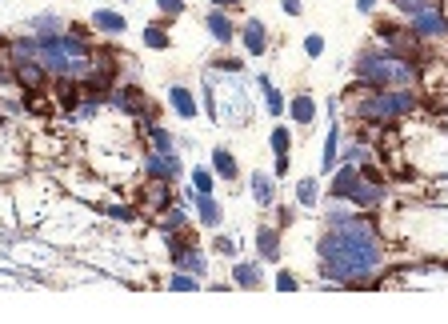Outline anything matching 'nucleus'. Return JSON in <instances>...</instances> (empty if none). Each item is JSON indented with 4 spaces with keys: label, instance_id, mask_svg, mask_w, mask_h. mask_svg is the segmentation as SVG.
<instances>
[{
    "label": "nucleus",
    "instance_id": "f257e3e1",
    "mask_svg": "<svg viewBox=\"0 0 448 324\" xmlns=\"http://www.w3.org/2000/svg\"><path fill=\"white\" fill-rule=\"evenodd\" d=\"M316 248H320V276L340 284L365 280L372 268L385 264V244H380L372 221H357V216H348L345 224H332Z\"/></svg>",
    "mask_w": 448,
    "mask_h": 324
},
{
    "label": "nucleus",
    "instance_id": "c756f323",
    "mask_svg": "<svg viewBox=\"0 0 448 324\" xmlns=\"http://www.w3.org/2000/svg\"><path fill=\"white\" fill-rule=\"evenodd\" d=\"M400 12H408V16H417V12H424V9H432V0H392Z\"/></svg>",
    "mask_w": 448,
    "mask_h": 324
},
{
    "label": "nucleus",
    "instance_id": "f03ea898",
    "mask_svg": "<svg viewBox=\"0 0 448 324\" xmlns=\"http://www.w3.org/2000/svg\"><path fill=\"white\" fill-rule=\"evenodd\" d=\"M417 61H404L397 52H360L357 56V76L360 84L372 88H412L417 84Z\"/></svg>",
    "mask_w": 448,
    "mask_h": 324
},
{
    "label": "nucleus",
    "instance_id": "a211bd4d",
    "mask_svg": "<svg viewBox=\"0 0 448 324\" xmlns=\"http://www.w3.org/2000/svg\"><path fill=\"white\" fill-rule=\"evenodd\" d=\"M316 116V101L308 96V92H300V96H292V121L296 124H312Z\"/></svg>",
    "mask_w": 448,
    "mask_h": 324
},
{
    "label": "nucleus",
    "instance_id": "473e14b6",
    "mask_svg": "<svg viewBox=\"0 0 448 324\" xmlns=\"http://www.w3.org/2000/svg\"><path fill=\"white\" fill-rule=\"evenodd\" d=\"M156 9H161L164 16H180V12H184V0H156Z\"/></svg>",
    "mask_w": 448,
    "mask_h": 324
},
{
    "label": "nucleus",
    "instance_id": "72a5a7b5",
    "mask_svg": "<svg viewBox=\"0 0 448 324\" xmlns=\"http://www.w3.org/2000/svg\"><path fill=\"white\" fill-rule=\"evenodd\" d=\"M108 216H112V221H133V216H136V208H128V204H112V208H108Z\"/></svg>",
    "mask_w": 448,
    "mask_h": 324
},
{
    "label": "nucleus",
    "instance_id": "aec40b11",
    "mask_svg": "<svg viewBox=\"0 0 448 324\" xmlns=\"http://www.w3.org/2000/svg\"><path fill=\"white\" fill-rule=\"evenodd\" d=\"M213 168L224 176V181H236V161H233V152H228V148H216L213 152Z\"/></svg>",
    "mask_w": 448,
    "mask_h": 324
},
{
    "label": "nucleus",
    "instance_id": "cd10ccee",
    "mask_svg": "<svg viewBox=\"0 0 448 324\" xmlns=\"http://www.w3.org/2000/svg\"><path fill=\"white\" fill-rule=\"evenodd\" d=\"M148 136H153V144H156V152H173V136L161 128V124H148Z\"/></svg>",
    "mask_w": 448,
    "mask_h": 324
},
{
    "label": "nucleus",
    "instance_id": "423d86ee",
    "mask_svg": "<svg viewBox=\"0 0 448 324\" xmlns=\"http://www.w3.org/2000/svg\"><path fill=\"white\" fill-rule=\"evenodd\" d=\"M360 181H365V176H360L357 164H345V168L336 173L332 188H328V196H332V201H352V193H357V184H360Z\"/></svg>",
    "mask_w": 448,
    "mask_h": 324
},
{
    "label": "nucleus",
    "instance_id": "f8f14e48",
    "mask_svg": "<svg viewBox=\"0 0 448 324\" xmlns=\"http://www.w3.org/2000/svg\"><path fill=\"white\" fill-rule=\"evenodd\" d=\"M208 32H213V41H220V44H228L236 36V29H233V21H228V12L224 9L208 12Z\"/></svg>",
    "mask_w": 448,
    "mask_h": 324
},
{
    "label": "nucleus",
    "instance_id": "bb28decb",
    "mask_svg": "<svg viewBox=\"0 0 448 324\" xmlns=\"http://www.w3.org/2000/svg\"><path fill=\"white\" fill-rule=\"evenodd\" d=\"M144 44H148V49H168V32L148 24V29H144Z\"/></svg>",
    "mask_w": 448,
    "mask_h": 324
},
{
    "label": "nucleus",
    "instance_id": "5701e85b",
    "mask_svg": "<svg viewBox=\"0 0 448 324\" xmlns=\"http://www.w3.org/2000/svg\"><path fill=\"white\" fill-rule=\"evenodd\" d=\"M32 29H36V36H56V32H64V24L52 16V12H44V16H36L32 21Z\"/></svg>",
    "mask_w": 448,
    "mask_h": 324
},
{
    "label": "nucleus",
    "instance_id": "1a4fd4ad",
    "mask_svg": "<svg viewBox=\"0 0 448 324\" xmlns=\"http://www.w3.org/2000/svg\"><path fill=\"white\" fill-rule=\"evenodd\" d=\"M12 76L21 81V88H44V64L41 61H21V64H12Z\"/></svg>",
    "mask_w": 448,
    "mask_h": 324
},
{
    "label": "nucleus",
    "instance_id": "0eeeda50",
    "mask_svg": "<svg viewBox=\"0 0 448 324\" xmlns=\"http://www.w3.org/2000/svg\"><path fill=\"white\" fill-rule=\"evenodd\" d=\"M148 176L153 181H176L180 176V156L176 152H153L148 156Z\"/></svg>",
    "mask_w": 448,
    "mask_h": 324
},
{
    "label": "nucleus",
    "instance_id": "412c9836",
    "mask_svg": "<svg viewBox=\"0 0 448 324\" xmlns=\"http://www.w3.org/2000/svg\"><path fill=\"white\" fill-rule=\"evenodd\" d=\"M256 84H260V92H265L268 112H273V116H280V112H285V96H280V92L273 88V81H268V76H256Z\"/></svg>",
    "mask_w": 448,
    "mask_h": 324
},
{
    "label": "nucleus",
    "instance_id": "4be33fe9",
    "mask_svg": "<svg viewBox=\"0 0 448 324\" xmlns=\"http://www.w3.org/2000/svg\"><path fill=\"white\" fill-rule=\"evenodd\" d=\"M236 284H240V288H256V284H260V268H256V264H236Z\"/></svg>",
    "mask_w": 448,
    "mask_h": 324
},
{
    "label": "nucleus",
    "instance_id": "9b49d317",
    "mask_svg": "<svg viewBox=\"0 0 448 324\" xmlns=\"http://www.w3.org/2000/svg\"><path fill=\"white\" fill-rule=\"evenodd\" d=\"M256 248H260L265 260H280V233L268 228V224H260V228H256Z\"/></svg>",
    "mask_w": 448,
    "mask_h": 324
},
{
    "label": "nucleus",
    "instance_id": "4468645a",
    "mask_svg": "<svg viewBox=\"0 0 448 324\" xmlns=\"http://www.w3.org/2000/svg\"><path fill=\"white\" fill-rule=\"evenodd\" d=\"M240 36H245V49L253 52V56H260V52L268 49V32H265V24H260V21H248Z\"/></svg>",
    "mask_w": 448,
    "mask_h": 324
},
{
    "label": "nucleus",
    "instance_id": "9d476101",
    "mask_svg": "<svg viewBox=\"0 0 448 324\" xmlns=\"http://www.w3.org/2000/svg\"><path fill=\"white\" fill-rule=\"evenodd\" d=\"M92 29L108 32V36H121V32L128 29V21H124L121 12H112V9H96V12H92Z\"/></svg>",
    "mask_w": 448,
    "mask_h": 324
},
{
    "label": "nucleus",
    "instance_id": "2eb2a0df",
    "mask_svg": "<svg viewBox=\"0 0 448 324\" xmlns=\"http://www.w3.org/2000/svg\"><path fill=\"white\" fill-rule=\"evenodd\" d=\"M168 101H173V108L180 112L184 121H193L196 116V101H193V92L184 88V84H173V88H168Z\"/></svg>",
    "mask_w": 448,
    "mask_h": 324
},
{
    "label": "nucleus",
    "instance_id": "393cba45",
    "mask_svg": "<svg viewBox=\"0 0 448 324\" xmlns=\"http://www.w3.org/2000/svg\"><path fill=\"white\" fill-rule=\"evenodd\" d=\"M168 288H173V293H196V288H200V280H196V276H188V273H176L173 280H168Z\"/></svg>",
    "mask_w": 448,
    "mask_h": 324
},
{
    "label": "nucleus",
    "instance_id": "7ed1b4c3",
    "mask_svg": "<svg viewBox=\"0 0 448 324\" xmlns=\"http://www.w3.org/2000/svg\"><path fill=\"white\" fill-rule=\"evenodd\" d=\"M365 88L368 92L352 104L360 121L392 124V121H400V116H408V112L417 108V96H412L408 88H372V84H365Z\"/></svg>",
    "mask_w": 448,
    "mask_h": 324
},
{
    "label": "nucleus",
    "instance_id": "c9c22d12",
    "mask_svg": "<svg viewBox=\"0 0 448 324\" xmlns=\"http://www.w3.org/2000/svg\"><path fill=\"white\" fill-rule=\"evenodd\" d=\"M305 52H308V56H320V52H325V41H320V36L312 32V36L305 41Z\"/></svg>",
    "mask_w": 448,
    "mask_h": 324
},
{
    "label": "nucleus",
    "instance_id": "4c0bfd02",
    "mask_svg": "<svg viewBox=\"0 0 448 324\" xmlns=\"http://www.w3.org/2000/svg\"><path fill=\"white\" fill-rule=\"evenodd\" d=\"M216 253L233 256V253H236V241H228V236H216Z\"/></svg>",
    "mask_w": 448,
    "mask_h": 324
},
{
    "label": "nucleus",
    "instance_id": "dca6fc26",
    "mask_svg": "<svg viewBox=\"0 0 448 324\" xmlns=\"http://www.w3.org/2000/svg\"><path fill=\"white\" fill-rule=\"evenodd\" d=\"M173 260L180 264L184 273H193V276H204V268H208V260H204V256L196 253V244H188V248H180V253H176Z\"/></svg>",
    "mask_w": 448,
    "mask_h": 324
},
{
    "label": "nucleus",
    "instance_id": "20e7f679",
    "mask_svg": "<svg viewBox=\"0 0 448 324\" xmlns=\"http://www.w3.org/2000/svg\"><path fill=\"white\" fill-rule=\"evenodd\" d=\"M112 104L124 108L128 116H141V121H153V116H156V104L148 101L136 84H128V88H112Z\"/></svg>",
    "mask_w": 448,
    "mask_h": 324
},
{
    "label": "nucleus",
    "instance_id": "c85d7f7f",
    "mask_svg": "<svg viewBox=\"0 0 448 324\" xmlns=\"http://www.w3.org/2000/svg\"><path fill=\"white\" fill-rule=\"evenodd\" d=\"M288 148H292V136H288V128H273V152H276V156H285Z\"/></svg>",
    "mask_w": 448,
    "mask_h": 324
},
{
    "label": "nucleus",
    "instance_id": "79ce46f5",
    "mask_svg": "<svg viewBox=\"0 0 448 324\" xmlns=\"http://www.w3.org/2000/svg\"><path fill=\"white\" fill-rule=\"evenodd\" d=\"M357 9H360V12H372V9H377V0H360Z\"/></svg>",
    "mask_w": 448,
    "mask_h": 324
},
{
    "label": "nucleus",
    "instance_id": "ddd939ff",
    "mask_svg": "<svg viewBox=\"0 0 448 324\" xmlns=\"http://www.w3.org/2000/svg\"><path fill=\"white\" fill-rule=\"evenodd\" d=\"M56 104H61L64 112L81 108V88H76V76H64V81L56 84Z\"/></svg>",
    "mask_w": 448,
    "mask_h": 324
},
{
    "label": "nucleus",
    "instance_id": "f3484780",
    "mask_svg": "<svg viewBox=\"0 0 448 324\" xmlns=\"http://www.w3.org/2000/svg\"><path fill=\"white\" fill-rule=\"evenodd\" d=\"M193 204H196V213H200V221H204V224H220V204H216L208 193H196V196H193Z\"/></svg>",
    "mask_w": 448,
    "mask_h": 324
},
{
    "label": "nucleus",
    "instance_id": "7c9ffc66",
    "mask_svg": "<svg viewBox=\"0 0 448 324\" xmlns=\"http://www.w3.org/2000/svg\"><path fill=\"white\" fill-rule=\"evenodd\" d=\"M336 141H340V132H328V144H325V161H320V168H332L336 164Z\"/></svg>",
    "mask_w": 448,
    "mask_h": 324
},
{
    "label": "nucleus",
    "instance_id": "a19ab883",
    "mask_svg": "<svg viewBox=\"0 0 448 324\" xmlns=\"http://www.w3.org/2000/svg\"><path fill=\"white\" fill-rule=\"evenodd\" d=\"M216 9H236V4H240V0H213Z\"/></svg>",
    "mask_w": 448,
    "mask_h": 324
},
{
    "label": "nucleus",
    "instance_id": "b1692460",
    "mask_svg": "<svg viewBox=\"0 0 448 324\" xmlns=\"http://www.w3.org/2000/svg\"><path fill=\"white\" fill-rule=\"evenodd\" d=\"M184 224H188V216L180 213V208H164V221H161V233H180Z\"/></svg>",
    "mask_w": 448,
    "mask_h": 324
},
{
    "label": "nucleus",
    "instance_id": "ea45409f",
    "mask_svg": "<svg viewBox=\"0 0 448 324\" xmlns=\"http://www.w3.org/2000/svg\"><path fill=\"white\" fill-rule=\"evenodd\" d=\"M288 173V152H285V156H276V176H285Z\"/></svg>",
    "mask_w": 448,
    "mask_h": 324
},
{
    "label": "nucleus",
    "instance_id": "39448f33",
    "mask_svg": "<svg viewBox=\"0 0 448 324\" xmlns=\"http://www.w3.org/2000/svg\"><path fill=\"white\" fill-rule=\"evenodd\" d=\"M412 32L417 36H428V41H437V36H448V16L432 4V9H424V12H417L412 16Z\"/></svg>",
    "mask_w": 448,
    "mask_h": 324
},
{
    "label": "nucleus",
    "instance_id": "a878e982",
    "mask_svg": "<svg viewBox=\"0 0 448 324\" xmlns=\"http://www.w3.org/2000/svg\"><path fill=\"white\" fill-rule=\"evenodd\" d=\"M296 201L305 204V208H312V204L320 201V196H316V181H300V184H296Z\"/></svg>",
    "mask_w": 448,
    "mask_h": 324
},
{
    "label": "nucleus",
    "instance_id": "6e6552de",
    "mask_svg": "<svg viewBox=\"0 0 448 324\" xmlns=\"http://www.w3.org/2000/svg\"><path fill=\"white\" fill-rule=\"evenodd\" d=\"M173 204V193H168V181H148L141 193V208H148V213H161V208H168Z\"/></svg>",
    "mask_w": 448,
    "mask_h": 324
},
{
    "label": "nucleus",
    "instance_id": "37998d69",
    "mask_svg": "<svg viewBox=\"0 0 448 324\" xmlns=\"http://www.w3.org/2000/svg\"><path fill=\"white\" fill-rule=\"evenodd\" d=\"M0 76H4V64H0Z\"/></svg>",
    "mask_w": 448,
    "mask_h": 324
},
{
    "label": "nucleus",
    "instance_id": "6ab92c4d",
    "mask_svg": "<svg viewBox=\"0 0 448 324\" xmlns=\"http://www.w3.org/2000/svg\"><path fill=\"white\" fill-rule=\"evenodd\" d=\"M253 201H256V204H273V201H276L273 176H265V173H256V176H253Z\"/></svg>",
    "mask_w": 448,
    "mask_h": 324
},
{
    "label": "nucleus",
    "instance_id": "f704fd0d",
    "mask_svg": "<svg viewBox=\"0 0 448 324\" xmlns=\"http://www.w3.org/2000/svg\"><path fill=\"white\" fill-rule=\"evenodd\" d=\"M365 161V148H360V144H348L345 148V164H360Z\"/></svg>",
    "mask_w": 448,
    "mask_h": 324
},
{
    "label": "nucleus",
    "instance_id": "58836bf2",
    "mask_svg": "<svg viewBox=\"0 0 448 324\" xmlns=\"http://www.w3.org/2000/svg\"><path fill=\"white\" fill-rule=\"evenodd\" d=\"M280 4H285L288 16H300V0H280Z\"/></svg>",
    "mask_w": 448,
    "mask_h": 324
},
{
    "label": "nucleus",
    "instance_id": "e433bc0d",
    "mask_svg": "<svg viewBox=\"0 0 448 324\" xmlns=\"http://www.w3.org/2000/svg\"><path fill=\"white\" fill-rule=\"evenodd\" d=\"M276 288H280V293H292V288H296V276H292V273H280V276H276Z\"/></svg>",
    "mask_w": 448,
    "mask_h": 324
},
{
    "label": "nucleus",
    "instance_id": "2f4dec72",
    "mask_svg": "<svg viewBox=\"0 0 448 324\" xmlns=\"http://www.w3.org/2000/svg\"><path fill=\"white\" fill-rule=\"evenodd\" d=\"M193 184H196V193H213V176L204 168H193Z\"/></svg>",
    "mask_w": 448,
    "mask_h": 324
}]
</instances>
